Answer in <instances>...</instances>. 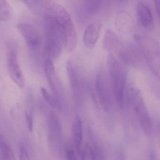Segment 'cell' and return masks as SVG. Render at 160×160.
<instances>
[{
    "label": "cell",
    "instance_id": "1",
    "mask_svg": "<svg viewBox=\"0 0 160 160\" xmlns=\"http://www.w3.org/2000/svg\"><path fill=\"white\" fill-rule=\"evenodd\" d=\"M44 49L48 58L58 59L64 46L63 30L57 18L46 10L43 22Z\"/></svg>",
    "mask_w": 160,
    "mask_h": 160
},
{
    "label": "cell",
    "instance_id": "2",
    "mask_svg": "<svg viewBox=\"0 0 160 160\" xmlns=\"http://www.w3.org/2000/svg\"><path fill=\"white\" fill-rule=\"evenodd\" d=\"M47 10L50 12L60 24L64 36V47L68 52L74 51L77 45L76 30L70 14L61 5L53 4Z\"/></svg>",
    "mask_w": 160,
    "mask_h": 160
},
{
    "label": "cell",
    "instance_id": "3",
    "mask_svg": "<svg viewBox=\"0 0 160 160\" xmlns=\"http://www.w3.org/2000/svg\"><path fill=\"white\" fill-rule=\"evenodd\" d=\"M108 63L111 78L112 91L116 101L122 106L124 99V73L119 62L112 54L108 55Z\"/></svg>",
    "mask_w": 160,
    "mask_h": 160
},
{
    "label": "cell",
    "instance_id": "4",
    "mask_svg": "<svg viewBox=\"0 0 160 160\" xmlns=\"http://www.w3.org/2000/svg\"><path fill=\"white\" fill-rule=\"evenodd\" d=\"M17 28L29 49L33 53L39 52L44 44V38L38 28L27 22L19 23Z\"/></svg>",
    "mask_w": 160,
    "mask_h": 160
},
{
    "label": "cell",
    "instance_id": "5",
    "mask_svg": "<svg viewBox=\"0 0 160 160\" xmlns=\"http://www.w3.org/2000/svg\"><path fill=\"white\" fill-rule=\"evenodd\" d=\"M44 70L50 88L55 97L60 102L64 98V89L58 76L57 74L53 61L47 58L45 61Z\"/></svg>",
    "mask_w": 160,
    "mask_h": 160
},
{
    "label": "cell",
    "instance_id": "6",
    "mask_svg": "<svg viewBox=\"0 0 160 160\" xmlns=\"http://www.w3.org/2000/svg\"><path fill=\"white\" fill-rule=\"evenodd\" d=\"M7 65L10 77L17 86L21 89L25 86V79L18 63L15 48L10 45L7 54Z\"/></svg>",
    "mask_w": 160,
    "mask_h": 160
},
{
    "label": "cell",
    "instance_id": "7",
    "mask_svg": "<svg viewBox=\"0 0 160 160\" xmlns=\"http://www.w3.org/2000/svg\"><path fill=\"white\" fill-rule=\"evenodd\" d=\"M95 89L100 104L105 111H108L111 104V94L106 77L102 73L97 74Z\"/></svg>",
    "mask_w": 160,
    "mask_h": 160
},
{
    "label": "cell",
    "instance_id": "8",
    "mask_svg": "<svg viewBox=\"0 0 160 160\" xmlns=\"http://www.w3.org/2000/svg\"><path fill=\"white\" fill-rule=\"evenodd\" d=\"M66 70L74 100L77 104H80L82 103L83 100L82 88L77 72L74 65L71 61L67 62Z\"/></svg>",
    "mask_w": 160,
    "mask_h": 160
},
{
    "label": "cell",
    "instance_id": "9",
    "mask_svg": "<svg viewBox=\"0 0 160 160\" xmlns=\"http://www.w3.org/2000/svg\"><path fill=\"white\" fill-rule=\"evenodd\" d=\"M48 141L53 148H57L61 145L62 129L58 117L54 113L49 114L48 119Z\"/></svg>",
    "mask_w": 160,
    "mask_h": 160
},
{
    "label": "cell",
    "instance_id": "10",
    "mask_svg": "<svg viewBox=\"0 0 160 160\" xmlns=\"http://www.w3.org/2000/svg\"><path fill=\"white\" fill-rule=\"evenodd\" d=\"M134 102L137 116L141 127L146 132H149L152 128L151 120L145 106L144 101L139 93L135 94Z\"/></svg>",
    "mask_w": 160,
    "mask_h": 160
},
{
    "label": "cell",
    "instance_id": "11",
    "mask_svg": "<svg viewBox=\"0 0 160 160\" xmlns=\"http://www.w3.org/2000/svg\"><path fill=\"white\" fill-rule=\"evenodd\" d=\"M102 25L100 23L91 24L84 32L83 42L86 47L92 48L95 47L100 36Z\"/></svg>",
    "mask_w": 160,
    "mask_h": 160
},
{
    "label": "cell",
    "instance_id": "12",
    "mask_svg": "<svg viewBox=\"0 0 160 160\" xmlns=\"http://www.w3.org/2000/svg\"><path fill=\"white\" fill-rule=\"evenodd\" d=\"M138 18L141 27L149 30L153 27V19L150 10L145 4L139 3L137 8Z\"/></svg>",
    "mask_w": 160,
    "mask_h": 160
},
{
    "label": "cell",
    "instance_id": "13",
    "mask_svg": "<svg viewBox=\"0 0 160 160\" xmlns=\"http://www.w3.org/2000/svg\"><path fill=\"white\" fill-rule=\"evenodd\" d=\"M82 122L79 116H76L74 120L72 125V136L74 143L78 153L80 156L82 149Z\"/></svg>",
    "mask_w": 160,
    "mask_h": 160
},
{
    "label": "cell",
    "instance_id": "14",
    "mask_svg": "<svg viewBox=\"0 0 160 160\" xmlns=\"http://www.w3.org/2000/svg\"><path fill=\"white\" fill-rule=\"evenodd\" d=\"M14 153L10 145L4 140L2 135L0 136V160H13Z\"/></svg>",
    "mask_w": 160,
    "mask_h": 160
},
{
    "label": "cell",
    "instance_id": "15",
    "mask_svg": "<svg viewBox=\"0 0 160 160\" xmlns=\"http://www.w3.org/2000/svg\"><path fill=\"white\" fill-rule=\"evenodd\" d=\"M119 39L116 34L111 30H107L103 41V46L108 50L115 49L120 43Z\"/></svg>",
    "mask_w": 160,
    "mask_h": 160
},
{
    "label": "cell",
    "instance_id": "16",
    "mask_svg": "<svg viewBox=\"0 0 160 160\" xmlns=\"http://www.w3.org/2000/svg\"><path fill=\"white\" fill-rule=\"evenodd\" d=\"M12 11L11 5L6 0H0V19L2 22L12 19Z\"/></svg>",
    "mask_w": 160,
    "mask_h": 160
},
{
    "label": "cell",
    "instance_id": "17",
    "mask_svg": "<svg viewBox=\"0 0 160 160\" xmlns=\"http://www.w3.org/2000/svg\"><path fill=\"white\" fill-rule=\"evenodd\" d=\"M41 92L43 98L49 105L51 106L53 108L59 110H60L62 108L61 102H60L56 97H53V96L46 89L44 88H41Z\"/></svg>",
    "mask_w": 160,
    "mask_h": 160
},
{
    "label": "cell",
    "instance_id": "18",
    "mask_svg": "<svg viewBox=\"0 0 160 160\" xmlns=\"http://www.w3.org/2000/svg\"><path fill=\"white\" fill-rule=\"evenodd\" d=\"M102 0H83V5L86 11L90 14L98 12L102 5Z\"/></svg>",
    "mask_w": 160,
    "mask_h": 160
},
{
    "label": "cell",
    "instance_id": "19",
    "mask_svg": "<svg viewBox=\"0 0 160 160\" xmlns=\"http://www.w3.org/2000/svg\"><path fill=\"white\" fill-rule=\"evenodd\" d=\"M80 157L82 160H94V154L92 147L87 143L81 152Z\"/></svg>",
    "mask_w": 160,
    "mask_h": 160
},
{
    "label": "cell",
    "instance_id": "20",
    "mask_svg": "<svg viewBox=\"0 0 160 160\" xmlns=\"http://www.w3.org/2000/svg\"><path fill=\"white\" fill-rule=\"evenodd\" d=\"M31 9H36L39 7L42 0H21Z\"/></svg>",
    "mask_w": 160,
    "mask_h": 160
},
{
    "label": "cell",
    "instance_id": "21",
    "mask_svg": "<svg viewBox=\"0 0 160 160\" xmlns=\"http://www.w3.org/2000/svg\"><path fill=\"white\" fill-rule=\"evenodd\" d=\"M26 122H27L28 129L30 132H32L33 130V118H32V115L31 113L29 112H27L26 113Z\"/></svg>",
    "mask_w": 160,
    "mask_h": 160
},
{
    "label": "cell",
    "instance_id": "22",
    "mask_svg": "<svg viewBox=\"0 0 160 160\" xmlns=\"http://www.w3.org/2000/svg\"><path fill=\"white\" fill-rule=\"evenodd\" d=\"M19 156H20V160H30L29 156L28 153L26 150V148L23 146L20 147L19 149Z\"/></svg>",
    "mask_w": 160,
    "mask_h": 160
},
{
    "label": "cell",
    "instance_id": "23",
    "mask_svg": "<svg viewBox=\"0 0 160 160\" xmlns=\"http://www.w3.org/2000/svg\"><path fill=\"white\" fill-rule=\"evenodd\" d=\"M66 159L69 160H75L77 159L76 155L74 151L72 148H67L66 151Z\"/></svg>",
    "mask_w": 160,
    "mask_h": 160
},
{
    "label": "cell",
    "instance_id": "24",
    "mask_svg": "<svg viewBox=\"0 0 160 160\" xmlns=\"http://www.w3.org/2000/svg\"><path fill=\"white\" fill-rule=\"evenodd\" d=\"M158 17L160 19V0H153Z\"/></svg>",
    "mask_w": 160,
    "mask_h": 160
},
{
    "label": "cell",
    "instance_id": "25",
    "mask_svg": "<svg viewBox=\"0 0 160 160\" xmlns=\"http://www.w3.org/2000/svg\"><path fill=\"white\" fill-rule=\"evenodd\" d=\"M113 1L117 2H123L126 1L127 0H113Z\"/></svg>",
    "mask_w": 160,
    "mask_h": 160
}]
</instances>
